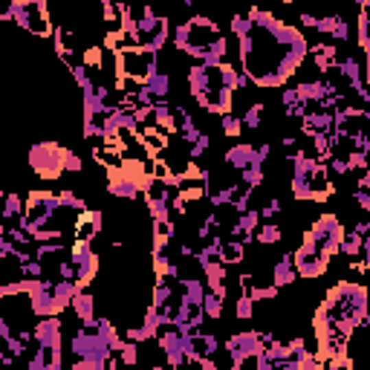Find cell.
Wrapping results in <instances>:
<instances>
[{"label":"cell","instance_id":"obj_1","mask_svg":"<svg viewBox=\"0 0 370 370\" xmlns=\"http://www.w3.org/2000/svg\"><path fill=\"white\" fill-rule=\"evenodd\" d=\"M249 30L240 38H235L238 44V70L249 76L252 87L260 90H278L286 87V81L295 78L301 70V64L307 58V38L295 26L278 21L266 9H249Z\"/></svg>","mask_w":370,"mask_h":370},{"label":"cell","instance_id":"obj_2","mask_svg":"<svg viewBox=\"0 0 370 370\" xmlns=\"http://www.w3.org/2000/svg\"><path fill=\"white\" fill-rule=\"evenodd\" d=\"M367 327V290L365 284L338 281L330 286L315 310L312 330L319 341V359L327 367H350L356 345Z\"/></svg>","mask_w":370,"mask_h":370},{"label":"cell","instance_id":"obj_3","mask_svg":"<svg viewBox=\"0 0 370 370\" xmlns=\"http://www.w3.org/2000/svg\"><path fill=\"white\" fill-rule=\"evenodd\" d=\"M185 84L191 99L197 102L203 113L223 116L235 111V93H238V67L229 61L223 64H191L185 70Z\"/></svg>","mask_w":370,"mask_h":370},{"label":"cell","instance_id":"obj_4","mask_svg":"<svg viewBox=\"0 0 370 370\" xmlns=\"http://www.w3.org/2000/svg\"><path fill=\"white\" fill-rule=\"evenodd\" d=\"M76 217H78V211H73L61 200L58 191L35 188V191H30V197L23 203V217L18 223L26 229V235L35 243L38 240H64L67 231L73 235Z\"/></svg>","mask_w":370,"mask_h":370},{"label":"cell","instance_id":"obj_5","mask_svg":"<svg viewBox=\"0 0 370 370\" xmlns=\"http://www.w3.org/2000/svg\"><path fill=\"white\" fill-rule=\"evenodd\" d=\"M341 235H345V226L336 214H321L315 220L304 238H301V246L292 252V266L298 272V278L315 281L321 278L327 269H330V260L338 255V243Z\"/></svg>","mask_w":370,"mask_h":370},{"label":"cell","instance_id":"obj_6","mask_svg":"<svg viewBox=\"0 0 370 370\" xmlns=\"http://www.w3.org/2000/svg\"><path fill=\"white\" fill-rule=\"evenodd\" d=\"M171 44L176 52L203 64H223L229 58V38L220 23L209 15H194L171 30Z\"/></svg>","mask_w":370,"mask_h":370},{"label":"cell","instance_id":"obj_7","mask_svg":"<svg viewBox=\"0 0 370 370\" xmlns=\"http://www.w3.org/2000/svg\"><path fill=\"white\" fill-rule=\"evenodd\" d=\"M284 159L292 165L290 185H292L295 200H301V203H327L336 194V185H333L330 171H327V162H321L312 154H301L298 148L286 150Z\"/></svg>","mask_w":370,"mask_h":370},{"label":"cell","instance_id":"obj_8","mask_svg":"<svg viewBox=\"0 0 370 370\" xmlns=\"http://www.w3.org/2000/svg\"><path fill=\"white\" fill-rule=\"evenodd\" d=\"M23 365L30 370H61L64 367V321L61 315H44L32 324V350Z\"/></svg>","mask_w":370,"mask_h":370},{"label":"cell","instance_id":"obj_9","mask_svg":"<svg viewBox=\"0 0 370 370\" xmlns=\"http://www.w3.org/2000/svg\"><path fill=\"white\" fill-rule=\"evenodd\" d=\"M64 347L70 350V359H64V365H70L73 370H107V362L113 356L95 324H76Z\"/></svg>","mask_w":370,"mask_h":370},{"label":"cell","instance_id":"obj_10","mask_svg":"<svg viewBox=\"0 0 370 370\" xmlns=\"http://www.w3.org/2000/svg\"><path fill=\"white\" fill-rule=\"evenodd\" d=\"M113 58V73L116 81H136V84H145V81L159 70V52L145 49V47H125L111 52Z\"/></svg>","mask_w":370,"mask_h":370},{"label":"cell","instance_id":"obj_11","mask_svg":"<svg viewBox=\"0 0 370 370\" xmlns=\"http://www.w3.org/2000/svg\"><path fill=\"white\" fill-rule=\"evenodd\" d=\"M64 145H58L56 139H41L35 145H30L26 150V165L32 168V174L38 180H47V183H56L67 174L64 171Z\"/></svg>","mask_w":370,"mask_h":370},{"label":"cell","instance_id":"obj_12","mask_svg":"<svg viewBox=\"0 0 370 370\" xmlns=\"http://www.w3.org/2000/svg\"><path fill=\"white\" fill-rule=\"evenodd\" d=\"M12 3V23L26 30L35 38H52V15H49V0H9Z\"/></svg>","mask_w":370,"mask_h":370},{"label":"cell","instance_id":"obj_13","mask_svg":"<svg viewBox=\"0 0 370 370\" xmlns=\"http://www.w3.org/2000/svg\"><path fill=\"white\" fill-rule=\"evenodd\" d=\"M70 264H73V281H76V286H78V290H90L93 281L99 278V266H102L99 252L93 249L90 240L76 238L70 243Z\"/></svg>","mask_w":370,"mask_h":370},{"label":"cell","instance_id":"obj_14","mask_svg":"<svg viewBox=\"0 0 370 370\" xmlns=\"http://www.w3.org/2000/svg\"><path fill=\"white\" fill-rule=\"evenodd\" d=\"M226 353H229V362L235 370L249 367L255 356L264 350V330H240V333H231L226 338Z\"/></svg>","mask_w":370,"mask_h":370},{"label":"cell","instance_id":"obj_15","mask_svg":"<svg viewBox=\"0 0 370 370\" xmlns=\"http://www.w3.org/2000/svg\"><path fill=\"white\" fill-rule=\"evenodd\" d=\"M174 191L176 188H171L159 176H148V183L142 188V200L150 220H174Z\"/></svg>","mask_w":370,"mask_h":370},{"label":"cell","instance_id":"obj_16","mask_svg":"<svg viewBox=\"0 0 370 370\" xmlns=\"http://www.w3.org/2000/svg\"><path fill=\"white\" fill-rule=\"evenodd\" d=\"M26 257L18 249H0V298L12 292H21V284L26 278Z\"/></svg>","mask_w":370,"mask_h":370},{"label":"cell","instance_id":"obj_17","mask_svg":"<svg viewBox=\"0 0 370 370\" xmlns=\"http://www.w3.org/2000/svg\"><path fill=\"white\" fill-rule=\"evenodd\" d=\"M107 171V191L119 200H139L142 197V188L148 180H139L136 174H130L125 165H116V168H104Z\"/></svg>","mask_w":370,"mask_h":370},{"label":"cell","instance_id":"obj_18","mask_svg":"<svg viewBox=\"0 0 370 370\" xmlns=\"http://www.w3.org/2000/svg\"><path fill=\"white\" fill-rule=\"evenodd\" d=\"M157 347L162 353L168 367H185L188 356H185V336L176 327H159L157 333Z\"/></svg>","mask_w":370,"mask_h":370},{"label":"cell","instance_id":"obj_19","mask_svg":"<svg viewBox=\"0 0 370 370\" xmlns=\"http://www.w3.org/2000/svg\"><path fill=\"white\" fill-rule=\"evenodd\" d=\"M226 272H229V266L223 264V260H200V275L205 281V290L217 292L220 298H229Z\"/></svg>","mask_w":370,"mask_h":370},{"label":"cell","instance_id":"obj_20","mask_svg":"<svg viewBox=\"0 0 370 370\" xmlns=\"http://www.w3.org/2000/svg\"><path fill=\"white\" fill-rule=\"evenodd\" d=\"M102 226H104V211L102 209H84L78 211L76 217V226H73V238H81V240H95L102 235Z\"/></svg>","mask_w":370,"mask_h":370},{"label":"cell","instance_id":"obj_21","mask_svg":"<svg viewBox=\"0 0 370 370\" xmlns=\"http://www.w3.org/2000/svg\"><path fill=\"white\" fill-rule=\"evenodd\" d=\"M223 162H226L231 171H246V168H252V165H264V159L257 157L255 145H249V142L231 145L226 154H223Z\"/></svg>","mask_w":370,"mask_h":370},{"label":"cell","instance_id":"obj_22","mask_svg":"<svg viewBox=\"0 0 370 370\" xmlns=\"http://www.w3.org/2000/svg\"><path fill=\"white\" fill-rule=\"evenodd\" d=\"M307 56L312 58L315 70H319V73H327V70H330V67L338 61V56H341V44H336V41H330V38H324L321 44L307 47Z\"/></svg>","mask_w":370,"mask_h":370},{"label":"cell","instance_id":"obj_23","mask_svg":"<svg viewBox=\"0 0 370 370\" xmlns=\"http://www.w3.org/2000/svg\"><path fill=\"white\" fill-rule=\"evenodd\" d=\"M269 278H272V284H275L278 290H284V286H292V284L298 281V272H295V266H292V252L278 255V260H275V264H272V269H269Z\"/></svg>","mask_w":370,"mask_h":370},{"label":"cell","instance_id":"obj_24","mask_svg":"<svg viewBox=\"0 0 370 370\" xmlns=\"http://www.w3.org/2000/svg\"><path fill=\"white\" fill-rule=\"evenodd\" d=\"M70 310H73L78 324H93L95 315H99V312H95V295H93V290H78L73 295V301H70Z\"/></svg>","mask_w":370,"mask_h":370},{"label":"cell","instance_id":"obj_25","mask_svg":"<svg viewBox=\"0 0 370 370\" xmlns=\"http://www.w3.org/2000/svg\"><path fill=\"white\" fill-rule=\"evenodd\" d=\"M295 95L301 104H319L327 99V87L321 78H312V81H301V84L295 87Z\"/></svg>","mask_w":370,"mask_h":370},{"label":"cell","instance_id":"obj_26","mask_svg":"<svg viewBox=\"0 0 370 370\" xmlns=\"http://www.w3.org/2000/svg\"><path fill=\"white\" fill-rule=\"evenodd\" d=\"M145 90L154 95V102H168V95H171V73L168 70H157L154 76L145 81Z\"/></svg>","mask_w":370,"mask_h":370},{"label":"cell","instance_id":"obj_27","mask_svg":"<svg viewBox=\"0 0 370 370\" xmlns=\"http://www.w3.org/2000/svg\"><path fill=\"white\" fill-rule=\"evenodd\" d=\"M21 217H23V197L18 191H9V194H3V203H0V220L18 223Z\"/></svg>","mask_w":370,"mask_h":370},{"label":"cell","instance_id":"obj_28","mask_svg":"<svg viewBox=\"0 0 370 370\" xmlns=\"http://www.w3.org/2000/svg\"><path fill=\"white\" fill-rule=\"evenodd\" d=\"M220 260L226 266H240L243 260H246V246L235 238H226L223 240V249H220Z\"/></svg>","mask_w":370,"mask_h":370},{"label":"cell","instance_id":"obj_29","mask_svg":"<svg viewBox=\"0 0 370 370\" xmlns=\"http://www.w3.org/2000/svg\"><path fill=\"white\" fill-rule=\"evenodd\" d=\"M284 240V229L278 223H272V220H264L257 229H255V243L260 246H275Z\"/></svg>","mask_w":370,"mask_h":370},{"label":"cell","instance_id":"obj_30","mask_svg":"<svg viewBox=\"0 0 370 370\" xmlns=\"http://www.w3.org/2000/svg\"><path fill=\"white\" fill-rule=\"evenodd\" d=\"M356 41H359L362 58L370 56V15L367 9H359V21H356Z\"/></svg>","mask_w":370,"mask_h":370},{"label":"cell","instance_id":"obj_31","mask_svg":"<svg viewBox=\"0 0 370 370\" xmlns=\"http://www.w3.org/2000/svg\"><path fill=\"white\" fill-rule=\"evenodd\" d=\"M223 307H226V298H220V295L211 292V290H205V295H203V312H205V319L220 321L223 319Z\"/></svg>","mask_w":370,"mask_h":370},{"label":"cell","instance_id":"obj_32","mask_svg":"<svg viewBox=\"0 0 370 370\" xmlns=\"http://www.w3.org/2000/svg\"><path fill=\"white\" fill-rule=\"evenodd\" d=\"M220 130H223L226 139H240V133H243V122H240V116H238L235 111L223 113V116H220Z\"/></svg>","mask_w":370,"mask_h":370},{"label":"cell","instance_id":"obj_33","mask_svg":"<svg viewBox=\"0 0 370 370\" xmlns=\"http://www.w3.org/2000/svg\"><path fill=\"white\" fill-rule=\"evenodd\" d=\"M264 111H266V104H264V102H255V104H249V107H246V113L240 116L243 128H249V130H257L260 125H264Z\"/></svg>","mask_w":370,"mask_h":370},{"label":"cell","instance_id":"obj_34","mask_svg":"<svg viewBox=\"0 0 370 370\" xmlns=\"http://www.w3.org/2000/svg\"><path fill=\"white\" fill-rule=\"evenodd\" d=\"M116 356H119V362L122 365H139V341H130V338H125L119 345V350H116Z\"/></svg>","mask_w":370,"mask_h":370},{"label":"cell","instance_id":"obj_35","mask_svg":"<svg viewBox=\"0 0 370 370\" xmlns=\"http://www.w3.org/2000/svg\"><path fill=\"white\" fill-rule=\"evenodd\" d=\"M341 23V15L338 12H330V15H321V18H315V26L312 30L319 32V35H324V38H330L333 32H336V26Z\"/></svg>","mask_w":370,"mask_h":370},{"label":"cell","instance_id":"obj_36","mask_svg":"<svg viewBox=\"0 0 370 370\" xmlns=\"http://www.w3.org/2000/svg\"><path fill=\"white\" fill-rule=\"evenodd\" d=\"M255 307H257L255 301H252L249 295H243V292H240V295L235 298V319H238V321H249V319H255Z\"/></svg>","mask_w":370,"mask_h":370},{"label":"cell","instance_id":"obj_37","mask_svg":"<svg viewBox=\"0 0 370 370\" xmlns=\"http://www.w3.org/2000/svg\"><path fill=\"white\" fill-rule=\"evenodd\" d=\"M284 211V205H281V200L278 197H269L264 205H257V214H260V223L264 220H275V217Z\"/></svg>","mask_w":370,"mask_h":370},{"label":"cell","instance_id":"obj_38","mask_svg":"<svg viewBox=\"0 0 370 370\" xmlns=\"http://www.w3.org/2000/svg\"><path fill=\"white\" fill-rule=\"evenodd\" d=\"M64 171H70V174H81V171H84V162H81V157L76 154V150H70V148L64 150Z\"/></svg>","mask_w":370,"mask_h":370},{"label":"cell","instance_id":"obj_39","mask_svg":"<svg viewBox=\"0 0 370 370\" xmlns=\"http://www.w3.org/2000/svg\"><path fill=\"white\" fill-rule=\"evenodd\" d=\"M350 197H353V203L359 205V209H362L365 214H370V191H367V188H356Z\"/></svg>","mask_w":370,"mask_h":370},{"label":"cell","instance_id":"obj_40","mask_svg":"<svg viewBox=\"0 0 370 370\" xmlns=\"http://www.w3.org/2000/svg\"><path fill=\"white\" fill-rule=\"evenodd\" d=\"M281 104H284V111H286V107H292V104H298L295 87H281Z\"/></svg>","mask_w":370,"mask_h":370},{"label":"cell","instance_id":"obj_41","mask_svg":"<svg viewBox=\"0 0 370 370\" xmlns=\"http://www.w3.org/2000/svg\"><path fill=\"white\" fill-rule=\"evenodd\" d=\"M0 23H12V3L0 0Z\"/></svg>","mask_w":370,"mask_h":370},{"label":"cell","instance_id":"obj_42","mask_svg":"<svg viewBox=\"0 0 370 370\" xmlns=\"http://www.w3.org/2000/svg\"><path fill=\"white\" fill-rule=\"evenodd\" d=\"M315 18H319V15H312V12H301V18H298V23H301V26H304V30H312V26H315Z\"/></svg>","mask_w":370,"mask_h":370},{"label":"cell","instance_id":"obj_43","mask_svg":"<svg viewBox=\"0 0 370 370\" xmlns=\"http://www.w3.org/2000/svg\"><path fill=\"white\" fill-rule=\"evenodd\" d=\"M353 231H356L359 238H370V223H367V220H359V223L353 226Z\"/></svg>","mask_w":370,"mask_h":370},{"label":"cell","instance_id":"obj_44","mask_svg":"<svg viewBox=\"0 0 370 370\" xmlns=\"http://www.w3.org/2000/svg\"><path fill=\"white\" fill-rule=\"evenodd\" d=\"M255 150H257V157H260V159H264V162H266V159L272 157V145H269V142H264V145H257Z\"/></svg>","mask_w":370,"mask_h":370},{"label":"cell","instance_id":"obj_45","mask_svg":"<svg viewBox=\"0 0 370 370\" xmlns=\"http://www.w3.org/2000/svg\"><path fill=\"white\" fill-rule=\"evenodd\" d=\"M176 3L185 6V9H191V6H194V0H176Z\"/></svg>","mask_w":370,"mask_h":370},{"label":"cell","instance_id":"obj_46","mask_svg":"<svg viewBox=\"0 0 370 370\" xmlns=\"http://www.w3.org/2000/svg\"><path fill=\"white\" fill-rule=\"evenodd\" d=\"M281 3H284V6H292V3H295V0H281Z\"/></svg>","mask_w":370,"mask_h":370},{"label":"cell","instance_id":"obj_47","mask_svg":"<svg viewBox=\"0 0 370 370\" xmlns=\"http://www.w3.org/2000/svg\"><path fill=\"white\" fill-rule=\"evenodd\" d=\"M3 194H6V191H3V188H0V203H3Z\"/></svg>","mask_w":370,"mask_h":370},{"label":"cell","instance_id":"obj_48","mask_svg":"<svg viewBox=\"0 0 370 370\" xmlns=\"http://www.w3.org/2000/svg\"><path fill=\"white\" fill-rule=\"evenodd\" d=\"M49 3H52V0H49Z\"/></svg>","mask_w":370,"mask_h":370}]
</instances>
